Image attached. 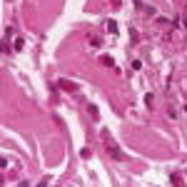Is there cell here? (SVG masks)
Instances as JSON below:
<instances>
[{
	"label": "cell",
	"instance_id": "cell-1",
	"mask_svg": "<svg viewBox=\"0 0 187 187\" xmlns=\"http://www.w3.org/2000/svg\"><path fill=\"white\" fill-rule=\"evenodd\" d=\"M102 137H105V150H107V152L115 157V160H125V152H122L117 145H112V140L107 137V132H102Z\"/></svg>",
	"mask_w": 187,
	"mask_h": 187
}]
</instances>
